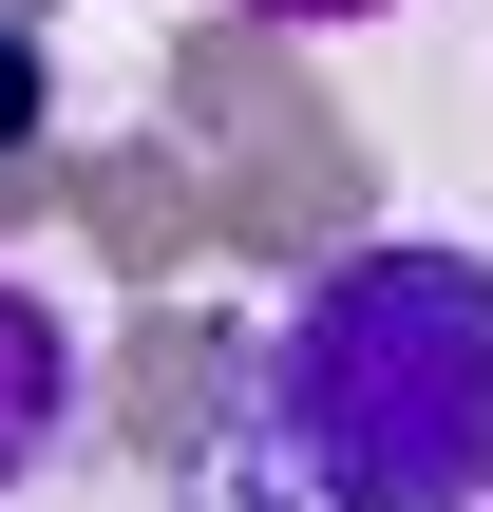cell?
<instances>
[{
	"instance_id": "4",
	"label": "cell",
	"mask_w": 493,
	"mask_h": 512,
	"mask_svg": "<svg viewBox=\"0 0 493 512\" xmlns=\"http://www.w3.org/2000/svg\"><path fill=\"white\" fill-rule=\"evenodd\" d=\"M0 114H19V38H0Z\"/></svg>"
},
{
	"instance_id": "2",
	"label": "cell",
	"mask_w": 493,
	"mask_h": 512,
	"mask_svg": "<svg viewBox=\"0 0 493 512\" xmlns=\"http://www.w3.org/2000/svg\"><path fill=\"white\" fill-rule=\"evenodd\" d=\"M57 437H76V323H57L38 285H0V494H19Z\"/></svg>"
},
{
	"instance_id": "1",
	"label": "cell",
	"mask_w": 493,
	"mask_h": 512,
	"mask_svg": "<svg viewBox=\"0 0 493 512\" xmlns=\"http://www.w3.org/2000/svg\"><path fill=\"white\" fill-rule=\"evenodd\" d=\"M266 437L323 512H493V266L342 247L266 361Z\"/></svg>"
},
{
	"instance_id": "3",
	"label": "cell",
	"mask_w": 493,
	"mask_h": 512,
	"mask_svg": "<svg viewBox=\"0 0 493 512\" xmlns=\"http://www.w3.org/2000/svg\"><path fill=\"white\" fill-rule=\"evenodd\" d=\"M247 19H304V38H323V19H380V0H247Z\"/></svg>"
}]
</instances>
